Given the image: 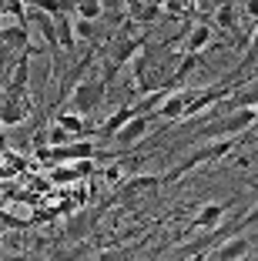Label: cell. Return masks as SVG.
Returning a JSON list of instances; mask_svg holds the SVG:
<instances>
[{"mask_svg":"<svg viewBox=\"0 0 258 261\" xmlns=\"http://www.w3.org/2000/svg\"><path fill=\"white\" fill-rule=\"evenodd\" d=\"M225 211H228V204H201V207H198V215H195V221H191V228H195V231L218 228L221 218H225Z\"/></svg>","mask_w":258,"mask_h":261,"instance_id":"cell-13","label":"cell"},{"mask_svg":"<svg viewBox=\"0 0 258 261\" xmlns=\"http://www.w3.org/2000/svg\"><path fill=\"white\" fill-rule=\"evenodd\" d=\"M54 23H57V47L61 50H74V44H77L74 20H67V14H64V17H54Z\"/></svg>","mask_w":258,"mask_h":261,"instance_id":"cell-17","label":"cell"},{"mask_svg":"<svg viewBox=\"0 0 258 261\" xmlns=\"http://www.w3.org/2000/svg\"><path fill=\"white\" fill-rule=\"evenodd\" d=\"M158 185H161L158 174H137V177H131L118 194H121V198H131V194H134V198H137V194H145V191H154Z\"/></svg>","mask_w":258,"mask_h":261,"instance_id":"cell-16","label":"cell"},{"mask_svg":"<svg viewBox=\"0 0 258 261\" xmlns=\"http://www.w3.org/2000/svg\"><path fill=\"white\" fill-rule=\"evenodd\" d=\"M195 94H198V87H188V91H168L165 100L158 104V111H154L151 117H161V121H168V124H178L184 117V108L191 104Z\"/></svg>","mask_w":258,"mask_h":261,"instance_id":"cell-6","label":"cell"},{"mask_svg":"<svg viewBox=\"0 0 258 261\" xmlns=\"http://www.w3.org/2000/svg\"><path fill=\"white\" fill-rule=\"evenodd\" d=\"M104 94H107V81L104 77H87V81H81L77 87H71L67 111H77V114L91 117L94 111L104 104Z\"/></svg>","mask_w":258,"mask_h":261,"instance_id":"cell-3","label":"cell"},{"mask_svg":"<svg viewBox=\"0 0 258 261\" xmlns=\"http://www.w3.org/2000/svg\"><path fill=\"white\" fill-rule=\"evenodd\" d=\"M0 44L14 47V50H27L31 44V27L27 23H0Z\"/></svg>","mask_w":258,"mask_h":261,"instance_id":"cell-11","label":"cell"},{"mask_svg":"<svg viewBox=\"0 0 258 261\" xmlns=\"http://www.w3.org/2000/svg\"><path fill=\"white\" fill-rule=\"evenodd\" d=\"M74 34H77V40H87V44H94V40H98V20L74 17Z\"/></svg>","mask_w":258,"mask_h":261,"instance_id":"cell-19","label":"cell"},{"mask_svg":"<svg viewBox=\"0 0 258 261\" xmlns=\"http://www.w3.org/2000/svg\"><path fill=\"white\" fill-rule=\"evenodd\" d=\"M74 17L101 20V17H104V0H74Z\"/></svg>","mask_w":258,"mask_h":261,"instance_id":"cell-18","label":"cell"},{"mask_svg":"<svg viewBox=\"0 0 258 261\" xmlns=\"http://www.w3.org/2000/svg\"><path fill=\"white\" fill-rule=\"evenodd\" d=\"M212 40H215L212 23H195V27L188 31V37H184V44H181V54H201Z\"/></svg>","mask_w":258,"mask_h":261,"instance_id":"cell-12","label":"cell"},{"mask_svg":"<svg viewBox=\"0 0 258 261\" xmlns=\"http://www.w3.org/2000/svg\"><path fill=\"white\" fill-rule=\"evenodd\" d=\"M148 127H151V117H148V114H131L128 121L121 124V127L114 130L111 141H114L118 147H131V144H137V141L148 134Z\"/></svg>","mask_w":258,"mask_h":261,"instance_id":"cell-7","label":"cell"},{"mask_svg":"<svg viewBox=\"0 0 258 261\" xmlns=\"http://www.w3.org/2000/svg\"><path fill=\"white\" fill-rule=\"evenodd\" d=\"M124 7H137V4H141V0H121Z\"/></svg>","mask_w":258,"mask_h":261,"instance_id":"cell-27","label":"cell"},{"mask_svg":"<svg viewBox=\"0 0 258 261\" xmlns=\"http://www.w3.org/2000/svg\"><path fill=\"white\" fill-rule=\"evenodd\" d=\"M238 224H242V228H248V224H258V204L251 207V211H248V215H245V218H242Z\"/></svg>","mask_w":258,"mask_h":261,"instance_id":"cell-23","label":"cell"},{"mask_svg":"<svg viewBox=\"0 0 258 261\" xmlns=\"http://www.w3.org/2000/svg\"><path fill=\"white\" fill-rule=\"evenodd\" d=\"M218 4H242V0H218Z\"/></svg>","mask_w":258,"mask_h":261,"instance_id":"cell-29","label":"cell"},{"mask_svg":"<svg viewBox=\"0 0 258 261\" xmlns=\"http://www.w3.org/2000/svg\"><path fill=\"white\" fill-rule=\"evenodd\" d=\"M248 47H251V50H248V61H251V57H255V54H258V23H255V34H251V40H248Z\"/></svg>","mask_w":258,"mask_h":261,"instance_id":"cell-24","label":"cell"},{"mask_svg":"<svg viewBox=\"0 0 258 261\" xmlns=\"http://www.w3.org/2000/svg\"><path fill=\"white\" fill-rule=\"evenodd\" d=\"M248 251H251V241L248 238H228V241H221V245H215V251H208L205 258H212V261H238V258H248Z\"/></svg>","mask_w":258,"mask_h":261,"instance_id":"cell-9","label":"cell"},{"mask_svg":"<svg viewBox=\"0 0 258 261\" xmlns=\"http://www.w3.org/2000/svg\"><path fill=\"white\" fill-rule=\"evenodd\" d=\"M141 47H145V40H141V37L121 34V37L114 40V47H111V64H107V70H104L101 77H104L107 84H111V81H114V74H118V70H121L124 64H128L131 57H134V54H141Z\"/></svg>","mask_w":258,"mask_h":261,"instance_id":"cell-4","label":"cell"},{"mask_svg":"<svg viewBox=\"0 0 258 261\" xmlns=\"http://www.w3.org/2000/svg\"><path fill=\"white\" fill-rule=\"evenodd\" d=\"M225 108H258V77H251V81H245V84L231 87L225 97Z\"/></svg>","mask_w":258,"mask_h":261,"instance_id":"cell-10","label":"cell"},{"mask_svg":"<svg viewBox=\"0 0 258 261\" xmlns=\"http://www.w3.org/2000/svg\"><path fill=\"white\" fill-rule=\"evenodd\" d=\"M242 14L248 17L251 23H258V0H245V7H242Z\"/></svg>","mask_w":258,"mask_h":261,"instance_id":"cell-22","label":"cell"},{"mask_svg":"<svg viewBox=\"0 0 258 261\" xmlns=\"http://www.w3.org/2000/svg\"><path fill=\"white\" fill-rule=\"evenodd\" d=\"M238 23H242V10L238 4H218L215 10V31H238Z\"/></svg>","mask_w":258,"mask_h":261,"instance_id":"cell-15","label":"cell"},{"mask_svg":"<svg viewBox=\"0 0 258 261\" xmlns=\"http://www.w3.org/2000/svg\"><path fill=\"white\" fill-rule=\"evenodd\" d=\"M195 7H205V0H184V10H195Z\"/></svg>","mask_w":258,"mask_h":261,"instance_id":"cell-26","label":"cell"},{"mask_svg":"<svg viewBox=\"0 0 258 261\" xmlns=\"http://www.w3.org/2000/svg\"><path fill=\"white\" fill-rule=\"evenodd\" d=\"M27 114H31V100L27 97H14V94L0 97V127H17V124H24Z\"/></svg>","mask_w":258,"mask_h":261,"instance_id":"cell-8","label":"cell"},{"mask_svg":"<svg viewBox=\"0 0 258 261\" xmlns=\"http://www.w3.org/2000/svg\"><path fill=\"white\" fill-rule=\"evenodd\" d=\"M81 171L74 168V164H67V168H57V171H51V181L54 185H74V181H81Z\"/></svg>","mask_w":258,"mask_h":261,"instance_id":"cell-21","label":"cell"},{"mask_svg":"<svg viewBox=\"0 0 258 261\" xmlns=\"http://www.w3.org/2000/svg\"><path fill=\"white\" fill-rule=\"evenodd\" d=\"M104 177H107V181H111V185H114V181L121 177V164H114V168H107V171H104Z\"/></svg>","mask_w":258,"mask_h":261,"instance_id":"cell-25","label":"cell"},{"mask_svg":"<svg viewBox=\"0 0 258 261\" xmlns=\"http://www.w3.org/2000/svg\"><path fill=\"white\" fill-rule=\"evenodd\" d=\"M7 14V0H0V17Z\"/></svg>","mask_w":258,"mask_h":261,"instance_id":"cell-28","label":"cell"},{"mask_svg":"<svg viewBox=\"0 0 258 261\" xmlns=\"http://www.w3.org/2000/svg\"><path fill=\"white\" fill-rule=\"evenodd\" d=\"M40 54V47H27V50H20V57H17L14 70H10L7 77V87H4V94H14V97H27V84H31V57Z\"/></svg>","mask_w":258,"mask_h":261,"instance_id":"cell-5","label":"cell"},{"mask_svg":"<svg viewBox=\"0 0 258 261\" xmlns=\"http://www.w3.org/2000/svg\"><path fill=\"white\" fill-rule=\"evenodd\" d=\"M238 141H242V134L238 138H221V141H215V144H205V147H198V151H191L188 158H184L181 164H178L175 171L168 177H161V181H178V177H184V174H191L195 168H201V164H215V161H225L228 154L238 147Z\"/></svg>","mask_w":258,"mask_h":261,"instance_id":"cell-2","label":"cell"},{"mask_svg":"<svg viewBox=\"0 0 258 261\" xmlns=\"http://www.w3.org/2000/svg\"><path fill=\"white\" fill-rule=\"evenodd\" d=\"M67 141H74V134H71L67 127H61L57 121L47 127V144H51V147H61V144H67Z\"/></svg>","mask_w":258,"mask_h":261,"instance_id":"cell-20","label":"cell"},{"mask_svg":"<svg viewBox=\"0 0 258 261\" xmlns=\"http://www.w3.org/2000/svg\"><path fill=\"white\" fill-rule=\"evenodd\" d=\"M255 121H258V108H231L228 114H218V117H212L208 124H201L195 138L198 141L238 138V134H245V130H248Z\"/></svg>","mask_w":258,"mask_h":261,"instance_id":"cell-1","label":"cell"},{"mask_svg":"<svg viewBox=\"0 0 258 261\" xmlns=\"http://www.w3.org/2000/svg\"><path fill=\"white\" fill-rule=\"evenodd\" d=\"M54 121L61 124V127H67L74 138H94V130H98V127L87 124V117H84V114H77V111H61Z\"/></svg>","mask_w":258,"mask_h":261,"instance_id":"cell-14","label":"cell"}]
</instances>
